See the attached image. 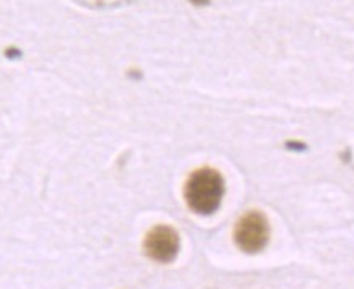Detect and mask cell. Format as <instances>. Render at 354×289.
Returning <instances> with one entry per match:
<instances>
[{"label":"cell","instance_id":"obj_1","mask_svg":"<svg viewBox=\"0 0 354 289\" xmlns=\"http://www.w3.org/2000/svg\"><path fill=\"white\" fill-rule=\"evenodd\" d=\"M184 194L187 205L195 213L209 214L220 207L225 194V183L220 172L203 167L189 177Z\"/></svg>","mask_w":354,"mask_h":289},{"label":"cell","instance_id":"obj_2","mask_svg":"<svg viewBox=\"0 0 354 289\" xmlns=\"http://www.w3.org/2000/svg\"><path fill=\"white\" fill-rule=\"evenodd\" d=\"M270 237V227L267 218L259 212H250L244 214L237 221L234 230L236 244L247 254H255L267 245Z\"/></svg>","mask_w":354,"mask_h":289},{"label":"cell","instance_id":"obj_3","mask_svg":"<svg viewBox=\"0 0 354 289\" xmlns=\"http://www.w3.org/2000/svg\"><path fill=\"white\" fill-rule=\"evenodd\" d=\"M145 250L156 262H171L179 252V236L169 226L153 227L145 239Z\"/></svg>","mask_w":354,"mask_h":289},{"label":"cell","instance_id":"obj_4","mask_svg":"<svg viewBox=\"0 0 354 289\" xmlns=\"http://www.w3.org/2000/svg\"><path fill=\"white\" fill-rule=\"evenodd\" d=\"M194 2H205V0H194Z\"/></svg>","mask_w":354,"mask_h":289}]
</instances>
